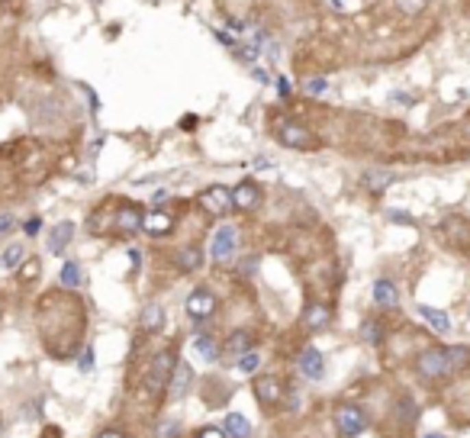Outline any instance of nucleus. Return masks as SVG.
Masks as SVG:
<instances>
[{"label":"nucleus","mask_w":470,"mask_h":438,"mask_svg":"<svg viewBox=\"0 0 470 438\" xmlns=\"http://www.w3.org/2000/svg\"><path fill=\"white\" fill-rule=\"evenodd\" d=\"M274 136H277V142L287 145V149H312V145H316L310 129L299 126V123H293V119H287V117L274 123Z\"/></svg>","instance_id":"nucleus-1"},{"label":"nucleus","mask_w":470,"mask_h":438,"mask_svg":"<svg viewBox=\"0 0 470 438\" xmlns=\"http://www.w3.org/2000/svg\"><path fill=\"white\" fill-rule=\"evenodd\" d=\"M454 367H451V358H448V348H428V352L419 354V374L425 380H441L448 377Z\"/></svg>","instance_id":"nucleus-2"},{"label":"nucleus","mask_w":470,"mask_h":438,"mask_svg":"<svg viewBox=\"0 0 470 438\" xmlns=\"http://www.w3.org/2000/svg\"><path fill=\"white\" fill-rule=\"evenodd\" d=\"M238 252V232H235L232 226H219L213 235V242H210V255H213L216 265H229Z\"/></svg>","instance_id":"nucleus-3"},{"label":"nucleus","mask_w":470,"mask_h":438,"mask_svg":"<svg viewBox=\"0 0 470 438\" xmlns=\"http://www.w3.org/2000/svg\"><path fill=\"white\" fill-rule=\"evenodd\" d=\"M174 364H177V361H174V354H171V352L155 354V361H151V367H149V377H145V390L158 393V390H164V387L171 384Z\"/></svg>","instance_id":"nucleus-4"},{"label":"nucleus","mask_w":470,"mask_h":438,"mask_svg":"<svg viewBox=\"0 0 470 438\" xmlns=\"http://www.w3.org/2000/svg\"><path fill=\"white\" fill-rule=\"evenodd\" d=\"M335 428L342 438H358L367 428V416L361 406H338L335 409Z\"/></svg>","instance_id":"nucleus-5"},{"label":"nucleus","mask_w":470,"mask_h":438,"mask_svg":"<svg viewBox=\"0 0 470 438\" xmlns=\"http://www.w3.org/2000/svg\"><path fill=\"white\" fill-rule=\"evenodd\" d=\"M200 204H203V210H210L213 216H223L225 210L232 206V191L223 187V184H213V187H206V191L200 193Z\"/></svg>","instance_id":"nucleus-6"},{"label":"nucleus","mask_w":470,"mask_h":438,"mask_svg":"<svg viewBox=\"0 0 470 438\" xmlns=\"http://www.w3.org/2000/svg\"><path fill=\"white\" fill-rule=\"evenodd\" d=\"M187 313H190L193 319H210L216 313V297L206 287H197L190 297H187Z\"/></svg>","instance_id":"nucleus-7"},{"label":"nucleus","mask_w":470,"mask_h":438,"mask_svg":"<svg viewBox=\"0 0 470 438\" xmlns=\"http://www.w3.org/2000/svg\"><path fill=\"white\" fill-rule=\"evenodd\" d=\"M174 229V216L168 210H151L142 216V232L145 235H168Z\"/></svg>","instance_id":"nucleus-8"},{"label":"nucleus","mask_w":470,"mask_h":438,"mask_svg":"<svg viewBox=\"0 0 470 438\" xmlns=\"http://www.w3.org/2000/svg\"><path fill=\"white\" fill-rule=\"evenodd\" d=\"M255 396L264 406H274L284 396V384H280L277 377H255Z\"/></svg>","instance_id":"nucleus-9"},{"label":"nucleus","mask_w":470,"mask_h":438,"mask_svg":"<svg viewBox=\"0 0 470 438\" xmlns=\"http://www.w3.org/2000/svg\"><path fill=\"white\" fill-rule=\"evenodd\" d=\"M299 374L306 377V380H322V374H325V361H322L319 348H306V352L299 354Z\"/></svg>","instance_id":"nucleus-10"},{"label":"nucleus","mask_w":470,"mask_h":438,"mask_svg":"<svg viewBox=\"0 0 470 438\" xmlns=\"http://www.w3.org/2000/svg\"><path fill=\"white\" fill-rule=\"evenodd\" d=\"M261 200V191L255 187V181H242L238 187H232V206L235 210H255Z\"/></svg>","instance_id":"nucleus-11"},{"label":"nucleus","mask_w":470,"mask_h":438,"mask_svg":"<svg viewBox=\"0 0 470 438\" xmlns=\"http://www.w3.org/2000/svg\"><path fill=\"white\" fill-rule=\"evenodd\" d=\"M71 239H75V223H68V219L58 223L52 232H49V255H62L64 245H68Z\"/></svg>","instance_id":"nucleus-12"},{"label":"nucleus","mask_w":470,"mask_h":438,"mask_svg":"<svg viewBox=\"0 0 470 438\" xmlns=\"http://www.w3.org/2000/svg\"><path fill=\"white\" fill-rule=\"evenodd\" d=\"M419 316H422V319H425L435 332H441V335H445V332H451V316H448L445 310H438V306L419 303Z\"/></svg>","instance_id":"nucleus-13"},{"label":"nucleus","mask_w":470,"mask_h":438,"mask_svg":"<svg viewBox=\"0 0 470 438\" xmlns=\"http://www.w3.org/2000/svg\"><path fill=\"white\" fill-rule=\"evenodd\" d=\"M374 303L377 306H386V310H393L396 303H399V290H396L393 280H386V278L377 280L374 284Z\"/></svg>","instance_id":"nucleus-14"},{"label":"nucleus","mask_w":470,"mask_h":438,"mask_svg":"<svg viewBox=\"0 0 470 438\" xmlns=\"http://www.w3.org/2000/svg\"><path fill=\"white\" fill-rule=\"evenodd\" d=\"M190 380H193L190 364H187V361H177V364H174V374H171V393H174V396H184V393H187V387H190Z\"/></svg>","instance_id":"nucleus-15"},{"label":"nucleus","mask_w":470,"mask_h":438,"mask_svg":"<svg viewBox=\"0 0 470 438\" xmlns=\"http://www.w3.org/2000/svg\"><path fill=\"white\" fill-rule=\"evenodd\" d=\"M225 435L229 438H248L251 435V422L242 413H229L225 416Z\"/></svg>","instance_id":"nucleus-16"},{"label":"nucleus","mask_w":470,"mask_h":438,"mask_svg":"<svg viewBox=\"0 0 470 438\" xmlns=\"http://www.w3.org/2000/svg\"><path fill=\"white\" fill-rule=\"evenodd\" d=\"M116 229H119V232H136V229H142V213L136 210V206L119 210V213H116Z\"/></svg>","instance_id":"nucleus-17"},{"label":"nucleus","mask_w":470,"mask_h":438,"mask_svg":"<svg viewBox=\"0 0 470 438\" xmlns=\"http://www.w3.org/2000/svg\"><path fill=\"white\" fill-rule=\"evenodd\" d=\"M200 265H203V252L197 245H187L177 252V267H181V271H197Z\"/></svg>","instance_id":"nucleus-18"},{"label":"nucleus","mask_w":470,"mask_h":438,"mask_svg":"<svg viewBox=\"0 0 470 438\" xmlns=\"http://www.w3.org/2000/svg\"><path fill=\"white\" fill-rule=\"evenodd\" d=\"M390 184H393V174L390 171H367L364 174V187L371 193H384Z\"/></svg>","instance_id":"nucleus-19"},{"label":"nucleus","mask_w":470,"mask_h":438,"mask_svg":"<svg viewBox=\"0 0 470 438\" xmlns=\"http://www.w3.org/2000/svg\"><path fill=\"white\" fill-rule=\"evenodd\" d=\"M139 322H142V329H145V332H158L161 326H164V310L151 303V306H145V310H142V319Z\"/></svg>","instance_id":"nucleus-20"},{"label":"nucleus","mask_w":470,"mask_h":438,"mask_svg":"<svg viewBox=\"0 0 470 438\" xmlns=\"http://www.w3.org/2000/svg\"><path fill=\"white\" fill-rule=\"evenodd\" d=\"M332 313L325 310V306H310V310L303 313V326L306 329H322V326H329Z\"/></svg>","instance_id":"nucleus-21"},{"label":"nucleus","mask_w":470,"mask_h":438,"mask_svg":"<svg viewBox=\"0 0 470 438\" xmlns=\"http://www.w3.org/2000/svg\"><path fill=\"white\" fill-rule=\"evenodd\" d=\"M23 245H7L3 248V255H0V267H3V271H16V267L23 265Z\"/></svg>","instance_id":"nucleus-22"},{"label":"nucleus","mask_w":470,"mask_h":438,"mask_svg":"<svg viewBox=\"0 0 470 438\" xmlns=\"http://www.w3.org/2000/svg\"><path fill=\"white\" fill-rule=\"evenodd\" d=\"M448 358H451V367H454V371H464V367H470V348H464V345H454V348H448Z\"/></svg>","instance_id":"nucleus-23"},{"label":"nucleus","mask_w":470,"mask_h":438,"mask_svg":"<svg viewBox=\"0 0 470 438\" xmlns=\"http://www.w3.org/2000/svg\"><path fill=\"white\" fill-rule=\"evenodd\" d=\"M77 284H81V265H77V261H64L62 287H77Z\"/></svg>","instance_id":"nucleus-24"},{"label":"nucleus","mask_w":470,"mask_h":438,"mask_svg":"<svg viewBox=\"0 0 470 438\" xmlns=\"http://www.w3.org/2000/svg\"><path fill=\"white\" fill-rule=\"evenodd\" d=\"M193 352L200 354L203 361H216V345L210 335H200V339H193Z\"/></svg>","instance_id":"nucleus-25"},{"label":"nucleus","mask_w":470,"mask_h":438,"mask_svg":"<svg viewBox=\"0 0 470 438\" xmlns=\"http://www.w3.org/2000/svg\"><path fill=\"white\" fill-rule=\"evenodd\" d=\"M396 416L403 419V422H416V416H419V409H416V403L409 400V396H403L399 403H396Z\"/></svg>","instance_id":"nucleus-26"},{"label":"nucleus","mask_w":470,"mask_h":438,"mask_svg":"<svg viewBox=\"0 0 470 438\" xmlns=\"http://www.w3.org/2000/svg\"><path fill=\"white\" fill-rule=\"evenodd\" d=\"M432 3V0H396V10L399 13H409V16H416V13H422Z\"/></svg>","instance_id":"nucleus-27"},{"label":"nucleus","mask_w":470,"mask_h":438,"mask_svg":"<svg viewBox=\"0 0 470 438\" xmlns=\"http://www.w3.org/2000/svg\"><path fill=\"white\" fill-rule=\"evenodd\" d=\"M248 345H251V335L242 329V332H235L232 339H229V352H232V354H242V352H248Z\"/></svg>","instance_id":"nucleus-28"},{"label":"nucleus","mask_w":470,"mask_h":438,"mask_svg":"<svg viewBox=\"0 0 470 438\" xmlns=\"http://www.w3.org/2000/svg\"><path fill=\"white\" fill-rule=\"evenodd\" d=\"M258 367H261V358L251 352H245L242 358H238V374H255Z\"/></svg>","instance_id":"nucleus-29"},{"label":"nucleus","mask_w":470,"mask_h":438,"mask_svg":"<svg viewBox=\"0 0 470 438\" xmlns=\"http://www.w3.org/2000/svg\"><path fill=\"white\" fill-rule=\"evenodd\" d=\"M361 335H364V339H367L371 345H380V339H384V329H380V326H377L374 319H367V322L361 326Z\"/></svg>","instance_id":"nucleus-30"},{"label":"nucleus","mask_w":470,"mask_h":438,"mask_svg":"<svg viewBox=\"0 0 470 438\" xmlns=\"http://www.w3.org/2000/svg\"><path fill=\"white\" fill-rule=\"evenodd\" d=\"M258 55H261V49H258V45H235V58H238V62L255 64Z\"/></svg>","instance_id":"nucleus-31"},{"label":"nucleus","mask_w":470,"mask_h":438,"mask_svg":"<svg viewBox=\"0 0 470 438\" xmlns=\"http://www.w3.org/2000/svg\"><path fill=\"white\" fill-rule=\"evenodd\" d=\"M325 90H329V81H325V77H310V81H306V94L319 97V94H325Z\"/></svg>","instance_id":"nucleus-32"},{"label":"nucleus","mask_w":470,"mask_h":438,"mask_svg":"<svg viewBox=\"0 0 470 438\" xmlns=\"http://www.w3.org/2000/svg\"><path fill=\"white\" fill-rule=\"evenodd\" d=\"M36 278H39V261L26 258V267H20V280H36Z\"/></svg>","instance_id":"nucleus-33"},{"label":"nucleus","mask_w":470,"mask_h":438,"mask_svg":"<svg viewBox=\"0 0 470 438\" xmlns=\"http://www.w3.org/2000/svg\"><path fill=\"white\" fill-rule=\"evenodd\" d=\"M390 223H399V226H412V216L399 213V210H390Z\"/></svg>","instance_id":"nucleus-34"},{"label":"nucleus","mask_w":470,"mask_h":438,"mask_svg":"<svg viewBox=\"0 0 470 438\" xmlns=\"http://www.w3.org/2000/svg\"><path fill=\"white\" fill-rule=\"evenodd\" d=\"M274 84H277V94H280V97H290V90H293V87H290V81H287L284 75L274 77Z\"/></svg>","instance_id":"nucleus-35"},{"label":"nucleus","mask_w":470,"mask_h":438,"mask_svg":"<svg viewBox=\"0 0 470 438\" xmlns=\"http://www.w3.org/2000/svg\"><path fill=\"white\" fill-rule=\"evenodd\" d=\"M251 77H255L258 84H271V77H267V71H264V68H255V64H251Z\"/></svg>","instance_id":"nucleus-36"},{"label":"nucleus","mask_w":470,"mask_h":438,"mask_svg":"<svg viewBox=\"0 0 470 438\" xmlns=\"http://www.w3.org/2000/svg\"><path fill=\"white\" fill-rule=\"evenodd\" d=\"M197 438H229V435H225V428H203Z\"/></svg>","instance_id":"nucleus-37"},{"label":"nucleus","mask_w":470,"mask_h":438,"mask_svg":"<svg viewBox=\"0 0 470 438\" xmlns=\"http://www.w3.org/2000/svg\"><path fill=\"white\" fill-rule=\"evenodd\" d=\"M255 271H258V258H245V265H242V274H245V278H251Z\"/></svg>","instance_id":"nucleus-38"},{"label":"nucleus","mask_w":470,"mask_h":438,"mask_svg":"<svg viewBox=\"0 0 470 438\" xmlns=\"http://www.w3.org/2000/svg\"><path fill=\"white\" fill-rule=\"evenodd\" d=\"M10 229H13V216L10 213H0V235L10 232Z\"/></svg>","instance_id":"nucleus-39"},{"label":"nucleus","mask_w":470,"mask_h":438,"mask_svg":"<svg viewBox=\"0 0 470 438\" xmlns=\"http://www.w3.org/2000/svg\"><path fill=\"white\" fill-rule=\"evenodd\" d=\"M90 367H94V354H90V352H84V354H81V371H84V374H87Z\"/></svg>","instance_id":"nucleus-40"},{"label":"nucleus","mask_w":470,"mask_h":438,"mask_svg":"<svg viewBox=\"0 0 470 438\" xmlns=\"http://www.w3.org/2000/svg\"><path fill=\"white\" fill-rule=\"evenodd\" d=\"M39 226H42V223H39V216H32L29 223H26V235H36V232H39Z\"/></svg>","instance_id":"nucleus-41"},{"label":"nucleus","mask_w":470,"mask_h":438,"mask_svg":"<svg viewBox=\"0 0 470 438\" xmlns=\"http://www.w3.org/2000/svg\"><path fill=\"white\" fill-rule=\"evenodd\" d=\"M174 432H177L174 422H164V426H161V438H174Z\"/></svg>","instance_id":"nucleus-42"},{"label":"nucleus","mask_w":470,"mask_h":438,"mask_svg":"<svg viewBox=\"0 0 470 438\" xmlns=\"http://www.w3.org/2000/svg\"><path fill=\"white\" fill-rule=\"evenodd\" d=\"M97 438H126V435H123V432H113V428H107V432H100Z\"/></svg>","instance_id":"nucleus-43"},{"label":"nucleus","mask_w":470,"mask_h":438,"mask_svg":"<svg viewBox=\"0 0 470 438\" xmlns=\"http://www.w3.org/2000/svg\"><path fill=\"white\" fill-rule=\"evenodd\" d=\"M181 126H184V129H193V126H197V117H184Z\"/></svg>","instance_id":"nucleus-44"},{"label":"nucleus","mask_w":470,"mask_h":438,"mask_svg":"<svg viewBox=\"0 0 470 438\" xmlns=\"http://www.w3.org/2000/svg\"><path fill=\"white\" fill-rule=\"evenodd\" d=\"M345 3H348V0H332V7H335V10H345Z\"/></svg>","instance_id":"nucleus-45"},{"label":"nucleus","mask_w":470,"mask_h":438,"mask_svg":"<svg viewBox=\"0 0 470 438\" xmlns=\"http://www.w3.org/2000/svg\"><path fill=\"white\" fill-rule=\"evenodd\" d=\"M422 438H448V435H441V432H428V435H422Z\"/></svg>","instance_id":"nucleus-46"},{"label":"nucleus","mask_w":470,"mask_h":438,"mask_svg":"<svg viewBox=\"0 0 470 438\" xmlns=\"http://www.w3.org/2000/svg\"><path fill=\"white\" fill-rule=\"evenodd\" d=\"M467 316H470V306H467Z\"/></svg>","instance_id":"nucleus-47"}]
</instances>
